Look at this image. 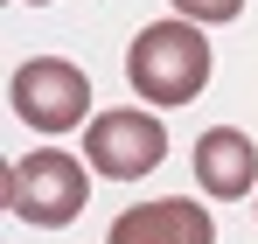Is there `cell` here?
<instances>
[{
    "label": "cell",
    "instance_id": "3",
    "mask_svg": "<svg viewBox=\"0 0 258 244\" xmlns=\"http://www.w3.org/2000/svg\"><path fill=\"white\" fill-rule=\"evenodd\" d=\"M7 105L35 133H70V126L91 119V77L77 63H63V56H28L14 70V84H7Z\"/></svg>",
    "mask_w": 258,
    "mask_h": 244
},
{
    "label": "cell",
    "instance_id": "8",
    "mask_svg": "<svg viewBox=\"0 0 258 244\" xmlns=\"http://www.w3.org/2000/svg\"><path fill=\"white\" fill-rule=\"evenodd\" d=\"M14 7H49V0H14Z\"/></svg>",
    "mask_w": 258,
    "mask_h": 244
},
{
    "label": "cell",
    "instance_id": "5",
    "mask_svg": "<svg viewBox=\"0 0 258 244\" xmlns=\"http://www.w3.org/2000/svg\"><path fill=\"white\" fill-rule=\"evenodd\" d=\"M105 244H216V223L196 196H154V203H133Z\"/></svg>",
    "mask_w": 258,
    "mask_h": 244
},
{
    "label": "cell",
    "instance_id": "7",
    "mask_svg": "<svg viewBox=\"0 0 258 244\" xmlns=\"http://www.w3.org/2000/svg\"><path fill=\"white\" fill-rule=\"evenodd\" d=\"M181 21H203V28H216V21H237L244 14V0H168Z\"/></svg>",
    "mask_w": 258,
    "mask_h": 244
},
{
    "label": "cell",
    "instance_id": "4",
    "mask_svg": "<svg viewBox=\"0 0 258 244\" xmlns=\"http://www.w3.org/2000/svg\"><path fill=\"white\" fill-rule=\"evenodd\" d=\"M84 161L105 174V181H140L168 161V126L140 105H119V112H98L84 126Z\"/></svg>",
    "mask_w": 258,
    "mask_h": 244
},
{
    "label": "cell",
    "instance_id": "1",
    "mask_svg": "<svg viewBox=\"0 0 258 244\" xmlns=\"http://www.w3.org/2000/svg\"><path fill=\"white\" fill-rule=\"evenodd\" d=\"M210 42H203V21H154V28H140L126 49V77L133 91L154 105V112H174V105H188V98H203V84H210Z\"/></svg>",
    "mask_w": 258,
    "mask_h": 244
},
{
    "label": "cell",
    "instance_id": "6",
    "mask_svg": "<svg viewBox=\"0 0 258 244\" xmlns=\"http://www.w3.org/2000/svg\"><path fill=\"white\" fill-rule=\"evenodd\" d=\"M196 181H203V196L216 203H244L258 181V147L251 133H237V126H210L203 140H196Z\"/></svg>",
    "mask_w": 258,
    "mask_h": 244
},
{
    "label": "cell",
    "instance_id": "2",
    "mask_svg": "<svg viewBox=\"0 0 258 244\" xmlns=\"http://www.w3.org/2000/svg\"><path fill=\"white\" fill-rule=\"evenodd\" d=\"M91 174H98V167L77 161V154H63V147H35V154H21V161L7 167L0 196H7V209H14L21 223H35V230H63V223L84 216Z\"/></svg>",
    "mask_w": 258,
    "mask_h": 244
}]
</instances>
